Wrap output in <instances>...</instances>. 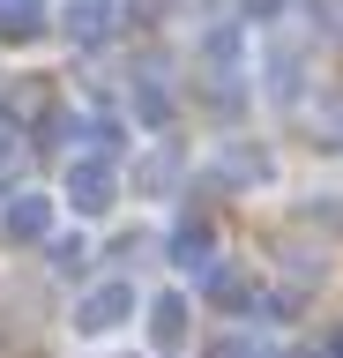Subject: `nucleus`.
Instances as JSON below:
<instances>
[{
  "label": "nucleus",
  "mask_w": 343,
  "mask_h": 358,
  "mask_svg": "<svg viewBox=\"0 0 343 358\" xmlns=\"http://www.w3.org/2000/svg\"><path fill=\"white\" fill-rule=\"evenodd\" d=\"M164 254H172L180 268H209V262H217V231H209V224H172Z\"/></svg>",
  "instance_id": "5"
},
{
  "label": "nucleus",
  "mask_w": 343,
  "mask_h": 358,
  "mask_svg": "<svg viewBox=\"0 0 343 358\" xmlns=\"http://www.w3.org/2000/svg\"><path fill=\"white\" fill-rule=\"evenodd\" d=\"M68 30L82 45H97L105 30H112V0H75V8H68Z\"/></svg>",
  "instance_id": "7"
},
{
  "label": "nucleus",
  "mask_w": 343,
  "mask_h": 358,
  "mask_svg": "<svg viewBox=\"0 0 343 358\" xmlns=\"http://www.w3.org/2000/svg\"><path fill=\"white\" fill-rule=\"evenodd\" d=\"M45 30V0H0V38H38Z\"/></svg>",
  "instance_id": "6"
},
{
  "label": "nucleus",
  "mask_w": 343,
  "mask_h": 358,
  "mask_svg": "<svg viewBox=\"0 0 343 358\" xmlns=\"http://www.w3.org/2000/svg\"><path fill=\"white\" fill-rule=\"evenodd\" d=\"M68 209L75 217H112V201H119V172H112V157L105 150H90V157H75L68 164Z\"/></svg>",
  "instance_id": "1"
},
{
  "label": "nucleus",
  "mask_w": 343,
  "mask_h": 358,
  "mask_svg": "<svg viewBox=\"0 0 343 358\" xmlns=\"http://www.w3.org/2000/svg\"><path fill=\"white\" fill-rule=\"evenodd\" d=\"M142 329H149V343H157V351H180V343H187V299H180V291H157Z\"/></svg>",
  "instance_id": "4"
},
{
  "label": "nucleus",
  "mask_w": 343,
  "mask_h": 358,
  "mask_svg": "<svg viewBox=\"0 0 343 358\" xmlns=\"http://www.w3.org/2000/svg\"><path fill=\"white\" fill-rule=\"evenodd\" d=\"M127 313H135V284H97V291H82V306H75V336H112V329H127Z\"/></svg>",
  "instance_id": "2"
},
{
  "label": "nucleus",
  "mask_w": 343,
  "mask_h": 358,
  "mask_svg": "<svg viewBox=\"0 0 343 358\" xmlns=\"http://www.w3.org/2000/svg\"><path fill=\"white\" fill-rule=\"evenodd\" d=\"M217 358H284L276 343H261V336H224L217 343Z\"/></svg>",
  "instance_id": "8"
},
{
  "label": "nucleus",
  "mask_w": 343,
  "mask_h": 358,
  "mask_svg": "<svg viewBox=\"0 0 343 358\" xmlns=\"http://www.w3.org/2000/svg\"><path fill=\"white\" fill-rule=\"evenodd\" d=\"M328 358H343V329H336V336H328Z\"/></svg>",
  "instance_id": "9"
},
{
  "label": "nucleus",
  "mask_w": 343,
  "mask_h": 358,
  "mask_svg": "<svg viewBox=\"0 0 343 358\" xmlns=\"http://www.w3.org/2000/svg\"><path fill=\"white\" fill-rule=\"evenodd\" d=\"M0 224H8V239H23V246H45V239H52V201H45V194H15Z\"/></svg>",
  "instance_id": "3"
}]
</instances>
